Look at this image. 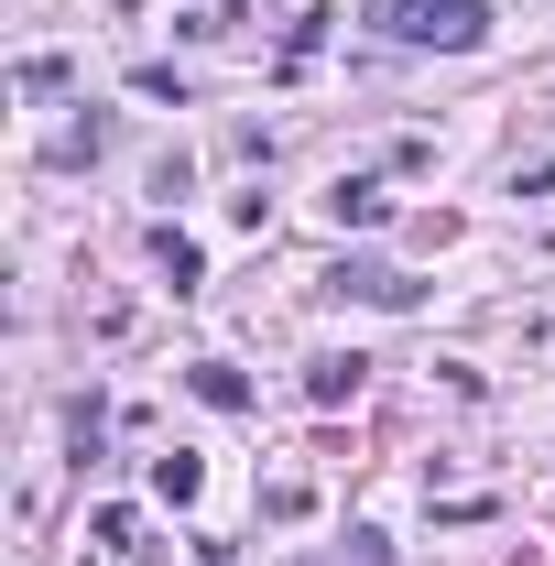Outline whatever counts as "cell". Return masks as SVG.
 Instances as JSON below:
<instances>
[{"label":"cell","instance_id":"cell-1","mask_svg":"<svg viewBox=\"0 0 555 566\" xmlns=\"http://www.w3.org/2000/svg\"><path fill=\"white\" fill-rule=\"evenodd\" d=\"M381 22H392L404 44H447V55L490 44V0H381Z\"/></svg>","mask_w":555,"mask_h":566},{"label":"cell","instance_id":"cell-5","mask_svg":"<svg viewBox=\"0 0 555 566\" xmlns=\"http://www.w3.org/2000/svg\"><path fill=\"white\" fill-rule=\"evenodd\" d=\"M186 381H197V403H218V415H240V403H251V381H240L229 359H197Z\"/></svg>","mask_w":555,"mask_h":566},{"label":"cell","instance_id":"cell-6","mask_svg":"<svg viewBox=\"0 0 555 566\" xmlns=\"http://www.w3.org/2000/svg\"><path fill=\"white\" fill-rule=\"evenodd\" d=\"M153 491H164V501H175V512H186V501L208 491V469H197V458L175 447V458H153Z\"/></svg>","mask_w":555,"mask_h":566},{"label":"cell","instance_id":"cell-4","mask_svg":"<svg viewBox=\"0 0 555 566\" xmlns=\"http://www.w3.org/2000/svg\"><path fill=\"white\" fill-rule=\"evenodd\" d=\"M153 262L175 273V294H197V283H208V262H197V240H186V229H153Z\"/></svg>","mask_w":555,"mask_h":566},{"label":"cell","instance_id":"cell-7","mask_svg":"<svg viewBox=\"0 0 555 566\" xmlns=\"http://www.w3.org/2000/svg\"><path fill=\"white\" fill-rule=\"evenodd\" d=\"M359 370H370V359H316L305 392H316V403H359Z\"/></svg>","mask_w":555,"mask_h":566},{"label":"cell","instance_id":"cell-2","mask_svg":"<svg viewBox=\"0 0 555 566\" xmlns=\"http://www.w3.org/2000/svg\"><path fill=\"white\" fill-rule=\"evenodd\" d=\"M327 294H338V305H415V283L392 273V262H338Z\"/></svg>","mask_w":555,"mask_h":566},{"label":"cell","instance_id":"cell-3","mask_svg":"<svg viewBox=\"0 0 555 566\" xmlns=\"http://www.w3.org/2000/svg\"><path fill=\"white\" fill-rule=\"evenodd\" d=\"M327 208H338V229H381L392 197H381V186H359V175H338V186H327Z\"/></svg>","mask_w":555,"mask_h":566}]
</instances>
